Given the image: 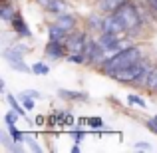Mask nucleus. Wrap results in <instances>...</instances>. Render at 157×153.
I'll list each match as a JSON object with an SVG mask.
<instances>
[{
  "instance_id": "obj_1",
  "label": "nucleus",
  "mask_w": 157,
  "mask_h": 153,
  "mask_svg": "<svg viewBox=\"0 0 157 153\" xmlns=\"http://www.w3.org/2000/svg\"><path fill=\"white\" fill-rule=\"evenodd\" d=\"M139 60H141V50H139L137 46H125V48H121L119 52L111 54L109 58H105L104 64H101L100 68H101L104 74L111 76L113 72L127 68V66L135 64V62H139Z\"/></svg>"
},
{
  "instance_id": "obj_2",
  "label": "nucleus",
  "mask_w": 157,
  "mask_h": 153,
  "mask_svg": "<svg viewBox=\"0 0 157 153\" xmlns=\"http://www.w3.org/2000/svg\"><path fill=\"white\" fill-rule=\"evenodd\" d=\"M113 14L119 18V22L123 24L125 32H129V34H133V32H137L139 28H141V16H139L135 4L129 2V0H127L125 4H121Z\"/></svg>"
},
{
  "instance_id": "obj_3",
  "label": "nucleus",
  "mask_w": 157,
  "mask_h": 153,
  "mask_svg": "<svg viewBox=\"0 0 157 153\" xmlns=\"http://www.w3.org/2000/svg\"><path fill=\"white\" fill-rule=\"evenodd\" d=\"M24 54H26V48H24L22 44H18V46H14V48H6V50H4V58L8 60V64H10L12 70L28 74V72H32V70L24 64V60H22Z\"/></svg>"
},
{
  "instance_id": "obj_4",
  "label": "nucleus",
  "mask_w": 157,
  "mask_h": 153,
  "mask_svg": "<svg viewBox=\"0 0 157 153\" xmlns=\"http://www.w3.org/2000/svg\"><path fill=\"white\" fill-rule=\"evenodd\" d=\"M145 68H147V64L143 60H139V62H135V64L127 66V68L113 72V74H111V78L117 80V82H137L139 76L145 72Z\"/></svg>"
},
{
  "instance_id": "obj_5",
  "label": "nucleus",
  "mask_w": 157,
  "mask_h": 153,
  "mask_svg": "<svg viewBox=\"0 0 157 153\" xmlns=\"http://www.w3.org/2000/svg\"><path fill=\"white\" fill-rule=\"evenodd\" d=\"M86 60L88 62H94V64H104V60H105V48L101 46L100 42H96V40H88V44H86Z\"/></svg>"
},
{
  "instance_id": "obj_6",
  "label": "nucleus",
  "mask_w": 157,
  "mask_h": 153,
  "mask_svg": "<svg viewBox=\"0 0 157 153\" xmlns=\"http://www.w3.org/2000/svg\"><path fill=\"white\" fill-rule=\"evenodd\" d=\"M86 44H88V38H86L84 32H70L68 38H66V48H68L70 54H80L86 50Z\"/></svg>"
},
{
  "instance_id": "obj_7",
  "label": "nucleus",
  "mask_w": 157,
  "mask_h": 153,
  "mask_svg": "<svg viewBox=\"0 0 157 153\" xmlns=\"http://www.w3.org/2000/svg\"><path fill=\"white\" fill-rule=\"evenodd\" d=\"M98 42L101 44V46L105 48V52H119L121 50V38H119V34H111V32H101V36H100V40Z\"/></svg>"
},
{
  "instance_id": "obj_8",
  "label": "nucleus",
  "mask_w": 157,
  "mask_h": 153,
  "mask_svg": "<svg viewBox=\"0 0 157 153\" xmlns=\"http://www.w3.org/2000/svg\"><path fill=\"white\" fill-rule=\"evenodd\" d=\"M101 32H111V34H121V32H125V28H123V24L119 22V18L113 14V12H109V14L104 18V24H101Z\"/></svg>"
},
{
  "instance_id": "obj_9",
  "label": "nucleus",
  "mask_w": 157,
  "mask_h": 153,
  "mask_svg": "<svg viewBox=\"0 0 157 153\" xmlns=\"http://www.w3.org/2000/svg\"><path fill=\"white\" fill-rule=\"evenodd\" d=\"M44 52L48 54L50 58H64L68 48H66V42H58V40H50L44 48Z\"/></svg>"
},
{
  "instance_id": "obj_10",
  "label": "nucleus",
  "mask_w": 157,
  "mask_h": 153,
  "mask_svg": "<svg viewBox=\"0 0 157 153\" xmlns=\"http://www.w3.org/2000/svg\"><path fill=\"white\" fill-rule=\"evenodd\" d=\"M68 34H70V32L66 30V28H62L60 24H52V26L48 28V38H50V40H58V42H66Z\"/></svg>"
},
{
  "instance_id": "obj_11",
  "label": "nucleus",
  "mask_w": 157,
  "mask_h": 153,
  "mask_svg": "<svg viewBox=\"0 0 157 153\" xmlns=\"http://www.w3.org/2000/svg\"><path fill=\"white\" fill-rule=\"evenodd\" d=\"M12 26H14V30L18 32L20 36H32V32L28 30V26H26V22H24V18H22L20 12H16L14 20H12Z\"/></svg>"
},
{
  "instance_id": "obj_12",
  "label": "nucleus",
  "mask_w": 157,
  "mask_h": 153,
  "mask_svg": "<svg viewBox=\"0 0 157 153\" xmlns=\"http://www.w3.org/2000/svg\"><path fill=\"white\" fill-rule=\"evenodd\" d=\"M56 24H60L62 28H66V30H74V26H76V18H74L72 14H58V20H56Z\"/></svg>"
},
{
  "instance_id": "obj_13",
  "label": "nucleus",
  "mask_w": 157,
  "mask_h": 153,
  "mask_svg": "<svg viewBox=\"0 0 157 153\" xmlns=\"http://www.w3.org/2000/svg\"><path fill=\"white\" fill-rule=\"evenodd\" d=\"M0 16H2V20H6V22H12V20H14V16H16V8L12 6L10 2H6V0H4L2 8H0Z\"/></svg>"
},
{
  "instance_id": "obj_14",
  "label": "nucleus",
  "mask_w": 157,
  "mask_h": 153,
  "mask_svg": "<svg viewBox=\"0 0 157 153\" xmlns=\"http://www.w3.org/2000/svg\"><path fill=\"white\" fill-rule=\"evenodd\" d=\"M6 100H8V103L12 105V109H14L20 117H26V107H24V103H20L14 96H12V94H6Z\"/></svg>"
},
{
  "instance_id": "obj_15",
  "label": "nucleus",
  "mask_w": 157,
  "mask_h": 153,
  "mask_svg": "<svg viewBox=\"0 0 157 153\" xmlns=\"http://www.w3.org/2000/svg\"><path fill=\"white\" fill-rule=\"evenodd\" d=\"M127 0H101V10L105 12H115L121 4H125Z\"/></svg>"
},
{
  "instance_id": "obj_16",
  "label": "nucleus",
  "mask_w": 157,
  "mask_h": 153,
  "mask_svg": "<svg viewBox=\"0 0 157 153\" xmlns=\"http://www.w3.org/2000/svg\"><path fill=\"white\" fill-rule=\"evenodd\" d=\"M14 125H16V123H6V129H8V133H10L12 141H16V143H22L26 137H24V133H22L20 129H16Z\"/></svg>"
},
{
  "instance_id": "obj_17",
  "label": "nucleus",
  "mask_w": 157,
  "mask_h": 153,
  "mask_svg": "<svg viewBox=\"0 0 157 153\" xmlns=\"http://www.w3.org/2000/svg\"><path fill=\"white\" fill-rule=\"evenodd\" d=\"M46 10L52 12V14H64V12H66V2H64V0H52V2L48 4Z\"/></svg>"
},
{
  "instance_id": "obj_18",
  "label": "nucleus",
  "mask_w": 157,
  "mask_h": 153,
  "mask_svg": "<svg viewBox=\"0 0 157 153\" xmlns=\"http://www.w3.org/2000/svg\"><path fill=\"white\" fill-rule=\"evenodd\" d=\"M60 94L62 98H68V100H88V96L86 94H82V92H70V90H60Z\"/></svg>"
},
{
  "instance_id": "obj_19",
  "label": "nucleus",
  "mask_w": 157,
  "mask_h": 153,
  "mask_svg": "<svg viewBox=\"0 0 157 153\" xmlns=\"http://www.w3.org/2000/svg\"><path fill=\"white\" fill-rule=\"evenodd\" d=\"M127 101L131 103V105H139L141 107V109H145V100H143V98H139V96H135V94H129V96H127Z\"/></svg>"
},
{
  "instance_id": "obj_20",
  "label": "nucleus",
  "mask_w": 157,
  "mask_h": 153,
  "mask_svg": "<svg viewBox=\"0 0 157 153\" xmlns=\"http://www.w3.org/2000/svg\"><path fill=\"white\" fill-rule=\"evenodd\" d=\"M32 72H34V74H38V76H46V74L50 72V68H48L46 64H42V62H38V64H34V66H32Z\"/></svg>"
},
{
  "instance_id": "obj_21",
  "label": "nucleus",
  "mask_w": 157,
  "mask_h": 153,
  "mask_svg": "<svg viewBox=\"0 0 157 153\" xmlns=\"http://www.w3.org/2000/svg\"><path fill=\"white\" fill-rule=\"evenodd\" d=\"M68 60L72 62V64H82V62H86V54L80 52V54H68Z\"/></svg>"
},
{
  "instance_id": "obj_22",
  "label": "nucleus",
  "mask_w": 157,
  "mask_h": 153,
  "mask_svg": "<svg viewBox=\"0 0 157 153\" xmlns=\"http://www.w3.org/2000/svg\"><path fill=\"white\" fill-rule=\"evenodd\" d=\"M20 100H22V103H24V107L26 109H34V98H30V96H24V94H20Z\"/></svg>"
},
{
  "instance_id": "obj_23",
  "label": "nucleus",
  "mask_w": 157,
  "mask_h": 153,
  "mask_svg": "<svg viewBox=\"0 0 157 153\" xmlns=\"http://www.w3.org/2000/svg\"><path fill=\"white\" fill-rule=\"evenodd\" d=\"M18 117H20V115L12 109V111H8V113L4 115V121H6V123H16V119H18Z\"/></svg>"
},
{
  "instance_id": "obj_24",
  "label": "nucleus",
  "mask_w": 157,
  "mask_h": 153,
  "mask_svg": "<svg viewBox=\"0 0 157 153\" xmlns=\"http://www.w3.org/2000/svg\"><path fill=\"white\" fill-rule=\"evenodd\" d=\"M149 90H157V70L155 72H151V78H149Z\"/></svg>"
},
{
  "instance_id": "obj_25",
  "label": "nucleus",
  "mask_w": 157,
  "mask_h": 153,
  "mask_svg": "<svg viewBox=\"0 0 157 153\" xmlns=\"http://www.w3.org/2000/svg\"><path fill=\"white\" fill-rule=\"evenodd\" d=\"M24 96H30V98H34V100H40L42 98V94L40 92H36V90H26V92H22Z\"/></svg>"
},
{
  "instance_id": "obj_26",
  "label": "nucleus",
  "mask_w": 157,
  "mask_h": 153,
  "mask_svg": "<svg viewBox=\"0 0 157 153\" xmlns=\"http://www.w3.org/2000/svg\"><path fill=\"white\" fill-rule=\"evenodd\" d=\"M147 127H149V129H151V131H153V133L157 135V119H155V117L147 121Z\"/></svg>"
},
{
  "instance_id": "obj_27",
  "label": "nucleus",
  "mask_w": 157,
  "mask_h": 153,
  "mask_svg": "<svg viewBox=\"0 0 157 153\" xmlns=\"http://www.w3.org/2000/svg\"><path fill=\"white\" fill-rule=\"evenodd\" d=\"M90 125H92V127H101L104 121H101L100 117H92V119H90Z\"/></svg>"
},
{
  "instance_id": "obj_28",
  "label": "nucleus",
  "mask_w": 157,
  "mask_h": 153,
  "mask_svg": "<svg viewBox=\"0 0 157 153\" xmlns=\"http://www.w3.org/2000/svg\"><path fill=\"white\" fill-rule=\"evenodd\" d=\"M72 137H74V141H76V143H80L82 139H84V131H74Z\"/></svg>"
},
{
  "instance_id": "obj_29",
  "label": "nucleus",
  "mask_w": 157,
  "mask_h": 153,
  "mask_svg": "<svg viewBox=\"0 0 157 153\" xmlns=\"http://www.w3.org/2000/svg\"><path fill=\"white\" fill-rule=\"evenodd\" d=\"M135 147H137V149H151L149 143H135Z\"/></svg>"
},
{
  "instance_id": "obj_30",
  "label": "nucleus",
  "mask_w": 157,
  "mask_h": 153,
  "mask_svg": "<svg viewBox=\"0 0 157 153\" xmlns=\"http://www.w3.org/2000/svg\"><path fill=\"white\" fill-rule=\"evenodd\" d=\"M36 2H38V4H42V6H44V8H48V4H50V2H52V0H36Z\"/></svg>"
},
{
  "instance_id": "obj_31",
  "label": "nucleus",
  "mask_w": 157,
  "mask_h": 153,
  "mask_svg": "<svg viewBox=\"0 0 157 153\" xmlns=\"http://www.w3.org/2000/svg\"><path fill=\"white\" fill-rule=\"evenodd\" d=\"M28 143H30V147H32V149H34V151H40V147H38V145H36V143H34V139H30V141H28Z\"/></svg>"
},
{
  "instance_id": "obj_32",
  "label": "nucleus",
  "mask_w": 157,
  "mask_h": 153,
  "mask_svg": "<svg viewBox=\"0 0 157 153\" xmlns=\"http://www.w3.org/2000/svg\"><path fill=\"white\" fill-rule=\"evenodd\" d=\"M149 4H151V8L157 12V0H149Z\"/></svg>"
},
{
  "instance_id": "obj_33",
  "label": "nucleus",
  "mask_w": 157,
  "mask_h": 153,
  "mask_svg": "<svg viewBox=\"0 0 157 153\" xmlns=\"http://www.w3.org/2000/svg\"><path fill=\"white\" fill-rule=\"evenodd\" d=\"M72 151H74V153H78V151H80V143H76V145L72 147Z\"/></svg>"
}]
</instances>
